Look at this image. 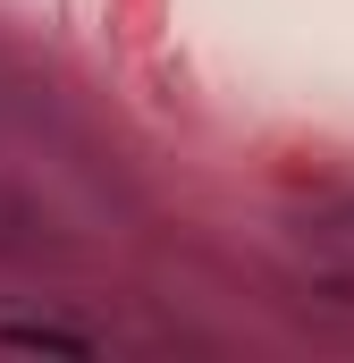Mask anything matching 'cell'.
<instances>
[{
    "label": "cell",
    "mask_w": 354,
    "mask_h": 363,
    "mask_svg": "<svg viewBox=\"0 0 354 363\" xmlns=\"http://www.w3.org/2000/svg\"><path fill=\"white\" fill-rule=\"evenodd\" d=\"M338 220H346V228H354V194H346V203H338Z\"/></svg>",
    "instance_id": "cell-2"
},
{
    "label": "cell",
    "mask_w": 354,
    "mask_h": 363,
    "mask_svg": "<svg viewBox=\"0 0 354 363\" xmlns=\"http://www.w3.org/2000/svg\"><path fill=\"white\" fill-rule=\"evenodd\" d=\"M0 347H34V355H93L85 330H59V321H0Z\"/></svg>",
    "instance_id": "cell-1"
}]
</instances>
